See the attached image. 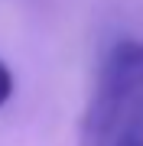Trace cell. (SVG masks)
<instances>
[{
    "label": "cell",
    "instance_id": "cell-1",
    "mask_svg": "<svg viewBox=\"0 0 143 146\" xmlns=\"http://www.w3.org/2000/svg\"><path fill=\"white\" fill-rule=\"evenodd\" d=\"M143 104V42L120 39L98 72L94 94L81 117V146H111L130 114Z\"/></svg>",
    "mask_w": 143,
    "mask_h": 146
},
{
    "label": "cell",
    "instance_id": "cell-2",
    "mask_svg": "<svg viewBox=\"0 0 143 146\" xmlns=\"http://www.w3.org/2000/svg\"><path fill=\"white\" fill-rule=\"evenodd\" d=\"M10 94H13V75H10V68L3 65V58H0V107L10 101Z\"/></svg>",
    "mask_w": 143,
    "mask_h": 146
}]
</instances>
